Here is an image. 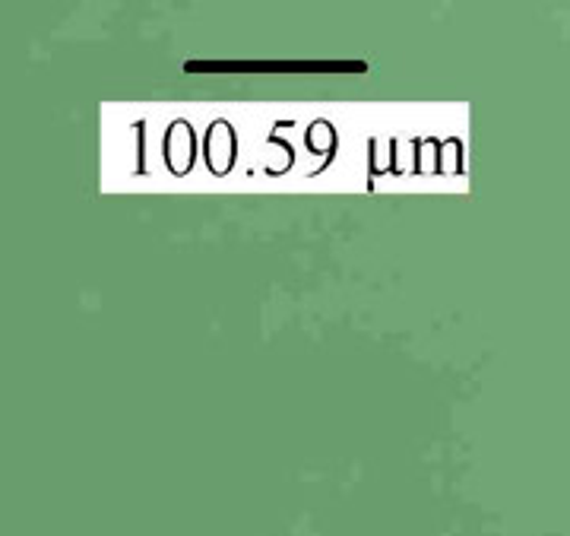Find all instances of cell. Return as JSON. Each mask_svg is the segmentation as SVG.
Instances as JSON below:
<instances>
[]
</instances>
